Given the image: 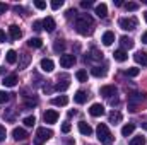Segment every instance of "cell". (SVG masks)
<instances>
[{"label":"cell","instance_id":"34","mask_svg":"<svg viewBox=\"0 0 147 145\" xmlns=\"http://www.w3.org/2000/svg\"><path fill=\"white\" fill-rule=\"evenodd\" d=\"M125 9L130 10V12H134V10L139 9V3H137V2H128V3H125Z\"/></svg>","mask_w":147,"mask_h":145},{"label":"cell","instance_id":"6","mask_svg":"<svg viewBox=\"0 0 147 145\" xmlns=\"http://www.w3.org/2000/svg\"><path fill=\"white\" fill-rule=\"evenodd\" d=\"M45 123H48V125H53V123H57L58 121V113L55 111V109H48L46 113H45Z\"/></svg>","mask_w":147,"mask_h":145},{"label":"cell","instance_id":"23","mask_svg":"<svg viewBox=\"0 0 147 145\" xmlns=\"http://www.w3.org/2000/svg\"><path fill=\"white\" fill-rule=\"evenodd\" d=\"M121 119H123L121 113H118V111H111V113H110V123L116 125V123H120Z\"/></svg>","mask_w":147,"mask_h":145},{"label":"cell","instance_id":"29","mask_svg":"<svg viewBox=\"0 0 147 145\" xmlns=\"http://www.w3.org/2000/svg\"><path fill=\"white\" fill-rule=\"evenodd\" d=\"M17 62V53L14 50H9L7 51V63H16Z\"/></svg>","mask_w":147,"mask_h":145},{"label":"cell","instance_id":"39","mask_svg":"<svg viewBox=\"0 0 147 145\" xmlns=\"http://www.w3.org/2000/svg\"><path fill=\"white\" fill-rule=\"evenodd\" d=\"M24 104H26V108H34V106L38 104V101L36 99H26Z\"/></svg>","mask_w":147,"mask_h":145},{"label":"cell","instance_id":"35","mask_svg":"<svg viewBox=\"0 0 147 145\" xmlns=\"http://www.w3.org/2000/svg\"><path fill=\"white\" fill-rule=\"evenodd\" d=\"M53 50H55L57 53H60V51H63V50H65V44H63V43L58 39V41H55V46H53Z\"/></svg>","mask_w":147,"mask_h":145},{"label":"cell","instance_id":"22","mask_svg":"<svg viewBox=\"0 0 147 145\" xmlns=\"http://www.w3.org/2000/svg\"><path fill=\"white\" fill-rule=\"evenodd\" d=\"M134 130H135V125H134V123H127V125L121 128V135H123V137H128V135L134 133Z\"/></svg>","mask_w":147,"mask_h":145},{"label":"cell","instance_id":"13","mask_svg":"<svg viewBox=\"0 0 147 145\" xmlns=\"http://www.w3.org/2000/svg\"><path fill=\"white\" fill-rule=\"evenodd\" d=\"M87 97H89V96H87L86 91H77L75 96H74V101H75L77 104H84V103L87 101Z\"/></svg>","mask_w":147,"mask_h":145},{"label":"cell","instance_id":"41","mask_svg":"<svg viewBox=\"0 0 147 145\" xmlns=\"http://www.w3.org/2000/svg\"><path fill=\"white\" fill-rule=\"evenodd\" d=\"M70 128H72V126H70V123H63V125H62V132H63V133H69V132H70Z\"/></svg>","mask_w":147,"mask_h":145},{"label":"cell","instance_id":"3","mask_svg":"<svg viewBox=\"0 0 147 145\" xmlns=\"http://www.w3.org/2000/svg\"><path fill=\"white\" fill-rule=\"evenodd\" d=\"M53 137V132L50 128H38L36 130V138H34V145H43V142L50 140Z\"/></svg>","mask_w":147,"mask_h":145},{"label":"cell","instance_id":"16","mask_svg":"<svg viewBox=\"0 0 147 145\" xmlns=\"http://www.w3.org/2000/svg\"><path fill=\"white\" fill-rule=\"evenodd\" d=\"M9 34H10V38L16 41V39H19V38L22 36V31L19 29V26H16V24H12L10 28H9Z\"/></svg>","mask_w":147,"mask_h":145},{"label":"cell","instance_id":"30","mask_svg":"<svg viewBox=\"0 0 147 145\" xmlns=\"http://www.w3.org/2000/svg\"><path fill=\"white\" fill-rule=\"evenodd\" d=\"M29 60H31V58H29V55H28V53H22V55H21V63H19V68H26V65L29 63Z\"/></svg>","mask_w":147,"mask_h":145},{"label":"cell","instance_id":"50","mask_svg":"<svg viewBox=\"0 0 147 145\" xmlns=\"http://www.w3.org/2000/svg\"><path fill=\"white\" fill-rule=\"evenodd\" d=\"M144 126H146V130H147V123H146V125H144Z\"/></svg>","mask_w":147,"mask_h":145},{"label":"cell","instance_id":"45","mask_svg":"<svg viewBox=\"0 0 147 145\" xmlns=\"http://www.w3.org/2000/svg\"><path fill=\"white\" fill-rule=\"evenodd\" d=\"M5 39H7V36H5V31H2V29H0V43H5Z\"/></svg>","mask_w":147,"mask_h":145},{"label":"cell","instance_id":"25","mask_svg":"<svg viewBox=\"0 0 147 145\" xmlns=\"http://www.w3.org/2000/svg\"><path fill=\"white\" fill-rule=\"evenodd\" d=\"M28 46H29V48H41V46H43V41H41L39 38H31V39L28 41Z\"/></svg>","mask_w":147,"mask_h":145},{"label":"cell","instance_id":"43","mask_svg":"<svg viewBox=\"0 0 147 145\" xmlns=\"http://www.w3.org/2000/svg\"><path fill=\"white\" fill-rule=\"evenodd\" d=\"M41 26H43V22H39V21H36V22H34V24H33V28H34V31H38V33H39V31H41V29H43V28H41Z\"/></svg>","mask_w":147,"mask_h":145},{"label":"cell","instance_id":"24","mask_svg":"<svg viewBox=\"0 0 147 145\" xmlns=\"http://www.w3.org/2000/svg\"><path fill=\"white\" fill-rule=\"evenodd\" d=\"M69 85H70V84H69V80H67V79H63L62 82L58 80V82L55 84V89H57V91H67V89H69Z\"/></svg>","mask_w":147,"mask_h":145},{"label":"cell","instance_id":"38","mask_svg":"<svg viewBox=\"0 0 147 145\" xmlns=\"http://www.w3.org/2000/svg\"><path fill=\"white\" fill-rule=\"evenodd\" d=\"M9 97H10V94H7V92H3V91H0V104H3V103H7V101H9Z\"/></svg>","mask_w":147,"mask_h":145},{"label":"cell","instance_id":"48","mask_svg":"<svg viewBox=\"0 0 147 145\" xmlns=\"http://www.w3.org/2000/svg\"><path fill=\"white\" fill-rule=\"evenodd\" d=\"M115 5H116V7H121V5H123V2H121V0H115Z\"/></svg>","mask_w":147,"mask_h":145},{"label":"cell","instance_id":"9","mask_svg":"<svg viewBox=\"0 0 147 145\" xmlns=\"http://www.w3.org/2000/svg\"><path fill=\"white\" fill-rule=\"evenodd\" d=\"M39 67H41V70H43V72H53L55 63H53V60H50V58H43V60H41V63H39Z\"/></svg>","mask_w":147,"mask_h":145},{"label":"cell","instance_id":"44","mask_svg":"<svg viewBox=\"0 0 147 145\" xmlns=\"http://www.w3.org/2000/svg\"><path fill=\"white\" fill-rule=\"evenodd\" d=\"M80 5H82V7H84V9H89V7H92V2H89V0H87V2H86V0H84V2H82V3H80Z\"/></svg>","mask_w":147,"mask_h":145},{"label":"cell","instance_id":"18","mask_svg":"<svg viewBox=\"0 0 147 145\" xmlns=\"http://www.w3.org/2000/svg\"><path fill=\"white\" fill-rule=\"evenodd\" d=\"M79 132H80L82 135H86V137L92 135V128H91L86 121H80V123H79Z\"/></svg>","mask_w":147,"mask_h":145},{"label":"cell","instance_id":"33","mask_svg":"<svg viewBox=\"0 0 147 145\" xmlns=\"http://www.w3.org/2000/svg\"><path fill=\"white\" fill-rule=\"evenodd\" d=\"M139 72H140L139 68L132 67V68H127V70H125V75H128V77H137V75H139Z\"/></svg>","mask_w":147,"mask_h":145},{"label":"cell","instance_id":"19","mask_svg":"<svg viewBox=\"0 0 147 145\" xmlns=\"http://www.w3.org/2000/svg\"><path fill=\"white\" fill-rule=\"evenodd\" d=\"M113 56H115V60H116V62H120V63H123V62L128 58V55H127V51H125V50H116V51L113 53Z\"/></svg>","mask_w":147,"mask_h":145},{"label":"cell","instance_id":"21","mask_svg":"<svg viewBox=\"0 0 147 145\" xmlns=\"http://www.w3.org/2000/svg\"><path fill=\"white\" fill-rule=\"evenodd\" d=\"M2 84H3L5 87H14V85L17 84V77H16V75H7Z\"/></svg>","mask_w":147,"mask_h":145},{"label":"cell","instance_id":"49","mask_svg":"<svg viewBox=\"0 0 147 145\" xmlns=\"http://www.w3.org/2000/svg\"><path fill=\"white\" fill-rule=\"evenodd\" d=\"M144 19H146V22H147V12H146V14H144Z\"/></svg>","mask_w":147,"mask_h":145},{"label":"cell","instance_id":"15","mask_svg":"<svg viewBox=\"0 0 147 145\" xmlns=\"http://www.w3.org/2000/svg\"><path fill=\"white\" fill-rule=\"evenodd\" d=\"M12 137L16 140H24V138H28V133H26L24 128H14L12 130Z\"/></svg>","mask_w":147,"mask_h":145},{"label":"cell","instance_id":"11","mask_svg":"<svg viewBox=\"0 0 147 145\" xmlns=\"http://www.w3.org/2000/svg\"><path fill=\"white\" fill-rule=\"evenodd\" d=\"M134 58H135V62H137L139 65L147 67V51H137V53L134 55Z\"/></svg>","mask_w":147,"mask_h":145},{"label":"cell","instance_id":"36","mask_svg":"<svg viewBox=\"0 0 147 145\" xmlns=\"http://www.w3.org/2000/svg\"><path fill=\"white\" fill-rule=\"evenodd\" d=\"M22 123H24V125H26V126H33V125H34V123H36V118H34V116H26V118H24V121H22Z\"/></svg>","mask_w":147,"mask_h":145},{"label":"cell","instance_id":"5","mask_svg":"<svg viewBox=\"0 0 147 145\" xmlns=\"http://www.w3.org/2000/svg\"><path fill=\"white\" fill-rule=\"evenodd\" d=\"M118 24H120V28H121L123 31H134L139 22H137L135 17H121V19L118 21Z\"/></svg>","mask_w":147,"mask_h":145},{"label":"cell","instance_id":"1","mask_svg":"<svg viewBox=\"0 0 147 145\" xmlns=\"http://www.w3.org/2000/svg\"><path fill=\"white\" fill-rule=\"evenodd\" d=\"M75 29L82 36H89L94 31V21L89 14H79L75 19Z\"/></svg>","mask_w":147,"mask_h":145},{"label":"cell","instance_id":"12","mask_svg":"<svg viewBox=\"0 0 147 145\" xmlns=\"http://www.w3.org/2000/svg\"><path fill=\"white\" fill-rule=\"evenodd\" d=\"M43 28H45L48 33H53V31H55V28H57L55 19H53V17H46V19L43 21Z\"/></svg>","mask_w":147,"mask_h":145},{"label":"cell","instance_id":"40","mask_svg":"<svg viewBox=\"0 0 147 145\" xmlns=\"http://www.w3.org/2000/svg\"><path fill=\"white\" fill-rule=\"evenodd\" d=\"M34 5H36V9H41V10H43V9H46V2H43V0H36V2H34Z\"/></svg>","mask_w":147,"mask_h":145},{"label":"cell","instance_id":"47","mask_svg":"<svg viewBox=\"0 0 147 145\" xmlns=\"http://www.w3.org/2000/svg\"><path fill=\"white\" fill-rule=\"evenodd\" d=\"M142 43H146V44H147V31L142 34Z\"/></svg>","mask_w":147,"mask_h":145},{"label":"cell","instance_id":"2","mask_svg":"<svg viewBox=\"0 0 147 145\" xmlns=\"http://www.w3.org/2000/svg\"><path fill=\"white\" fill-rule=\"evenodd\" d=\"M98 140L103 145H113V135L108 130V126L105 123H99L98 125Z\"/></svg>","mask_w":147,"mask_h":145},{"label":"cell","instance_id":"31","mask_svg":"<svg viewBox=\"0 0 147 145\" xmlns=\"http://www.w3.org/2000/svg\"><path fill=\"white\" fill-rule=\"evenodd\" d=\"M75 77H77L79 82H87V72H86V70H77Z\"/></svg>","mask_w":147,"mask_h":145},{"label":"cell","instance_id":"8","mask_svg":"<svg viewBox=\"0 0 147 145\" xmlns=\"http://www.w3.org/2000/svg\"><path fill=\"white\" fill-rule=\"evenodd\" d=\"M89 113H91V116H94V118L103 116V114H105V106L99 104V103H94V104L89 108Z\"/></svg>","mask_w":147,"mask_h":145},{"label":"cell","instance_id":"32","mask_svg":"<svg viewBox=\"0 0 147 145\" xmlns=\"http://www.w3.org/2000/svg\"><path fill=\"white\" fill-rule=\"evenodd\" d=\"M130 145H146V138L140 135V137H134L130 140Z\"/></svg>","mask_w":147,"mask_h":145},{"label":"cell","instance_id":"7","mask_svg":"<svg viewBox=\"0 0 147 145\" xmlns=\"http://www.w3.org/2000/svg\"><path fill=\"white\" fill-rule=\"evenodd\" d=\"M74 63H75V56L74 55H62L60 56V65L63 68H70V67H74Z\"/></svg>","mask_w":147,"mask_h":145},{"label":"cell","instance_id":"42","mask_svg":"<svg viewBox=\"0 0 147 145\" xmlns=\"http://www.w3.org/2000/svg\"><path fill=\"white\" fill-rule=\"evenodd\" d=\"M5 135H7L5 126H2V125H0V142H2V140H5Z\"/></svg>","mask_w":147,"mask_h":145},{"label":"cell","instance_id":"46","mask_svg":"<svg viewBox=\"0 0 147 145\" xmlns=\"http://www.w3.org/2000/svg\"><path fill=\"white\" fill-rule=\"evenodd\" d=\"M5 10H7V5L5 3H0V14H3Z\"/></svg>","mask_w":147,"mask_h":145},{"label":"cell","instance_id":"4","mask_svg":"<svg viewBox=\"0 0 147 145\" xmlns=\"http://www.w3.org/2000/svg\"><path fill=\"white\" fill-rule=\"evenodd\" d=\"M144 99H146V94H140V92L130 94V96H128V109H130V111H137L139 104L144 103Z\"/></svg>","mask_w":147,"mask_h":145},{"label":"cell","instance_id":"37","mask_svg":"<svg viewBox=\"0 0 147 145\" xmlns=\"http://www.w3.org/2000/svg\"><path fill=\"white\" fill-rule=\"evenodd\" d=\"M50 5H51V9H53V10H58V9L63 5V2H62V0H53Z\"/></svg>","mask_w":147,"mask_h":145},{"label":"cell","instance_id":"14","mask_svg":"<svg viewBox=\"0 0 147 145\" xmlns=\"http://www.w3.org/2000/svg\"><path fill=\"white\" fill-rule=\"evenodd\" d=\"M96 15L101 17V19H105V17L108 15V7H106V3H98V5H96Z\"/></svg>","mask_w":147,"mask_h":145},{"label":"cell","instance_id":"27","mask_svg":"<svg viewBox=\"0 0 147 145\" xmlns=\"http://www.w3.org/2000/svg\"><path fill=\"white\" fill-rule=\"evenodd\" d=\"M87 58H89V60H101V58H103V53H101L99 50L92 48V50H91V55H89Z\"/></svg>","mask_w":147,"mask_h":145},{"label":"cell","instance_id":"17","mask_svg":"<svg viewBox=\"0 0 147 145\" xmlns=\"http://www.w3.org/2000/svg\"><path fill=\"white\" fill-rule=\"evenodd\" d=\"M51 104H53V106H67V104H69V97H67V96L53 97V99H51Z\"/></svg>","mask_w":147,"mask_h":145},{"label":"cell","instance_id":"28","mask_svg":"<svg viewBox=\"0 0 147 145\" xmlns=\"http://www.w3.org/2000/svg\"><path fill=\"white\" fill-rule=\"evenodd\" d=\"M91 73H92L94 77H105V75H106V68H101V67H92Z\"/></svg>","mask_w":147,"mask_h":145},{"label":"cell","instance_id":"26","mask_svg":"<svg viewBox=\"0 0 147 145\" xmlns=\"http://www.w3.org/2000/svg\"><path fill=\"white\" fill-rule=\"evenodd\" d=\"M120 43H121L125 48H128V50H130V48H134V39H130L128 36H121V38H120Z\"/></svg>","mask_w":147,"mask_h":145},{"label":"cell","instance_id":"10","mask_svg":"<svg viewBox=\"0 0 147 145\" xmlns=\"http://www.w3.org/2000/svg\"><path fill=\"white\" fill-rule=\"evenodd\" d=\"M99 94L105 96V97H111V96L116 94V87H115V85H103V87L99 89Z\"/></svg>","mask_w":147,"mask_h":145},{"label":"cell","instance_id":"20","mask_svg":"<svg viewBox=\"0 0 147 145\" xmlns=\"http://www.w3.org/2000/svg\"><path fill=\"white\" fill-rule=\"evenodd\" d=\"M101 41H103V44H105V46H111V44H113V41H115V34H113L111 31H106V33L103 34V39H101Z\"/></svg>","mask_w":147,"mask_h":145}]
</instances>
